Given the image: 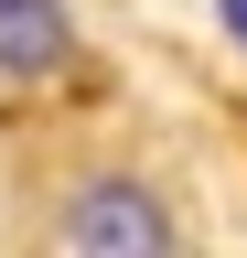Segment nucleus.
<instances>
[{"label":"nucleus","instance_id":"obj_1","mask_svg":"<svg viewBox=\"0 0 247 258\" xmlns=\"http://www.w3.org/2000/svg\"><path fill=\"white\" fill-rule=\"evenodd\" d=\"M65 258H172V215H161V194L129 183V172L86 183L75 205H65Z\"/></svg>","mask_w":247,"mask_h":258},{"label":"nucleus","instance_id":"obj_2","mask_svg":"<svg viewBox=\"0 0 247 258\" xmlns=\"http://www.w3.org/2000/svg\"><path fill=\"white\" fill-rule=\"evenodd\" d=\"M65 64V0H0V76Z\"/></svg>","mask_w":247,"mask_h":258},{"label":"nucleus","instance_id":"obj_3","mask_svg":"<svg viewBox=\"0 0 247 258\" xmlns=\"http://www.w3.org/2000/svg\"><path fill=\"white\" fill-rule=\"evenodd\" d=\"M215 11H226V32H236V43H247V0H215Z\"/></svg>","mask_w":247,"mask_h":258}]
</instances>
